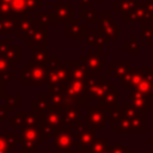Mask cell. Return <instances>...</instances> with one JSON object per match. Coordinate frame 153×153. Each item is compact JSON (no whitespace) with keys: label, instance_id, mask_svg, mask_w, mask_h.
I'll return each mask as SVG.
<instances>
[{"label":"cell","instance_id":"cell-1","mask_svg":"<svg viewBox=\"0 0 153 153\" xmlns=\"http://www.w3.org/2000/svg\"><path fill=\"white\" fill-rule=\"evenodd\" d=\"M85 84L88 100H97V103H99L110 91L115 88L114 84L110 82L108 78H87L85 80Z\"/></svg>","mask_w":153,"mask_h":153},{"label":"cell","instance_id":"cell-2","mask_svg":"<svg viewBox=\"0 0 153 153\" xmlns=\"http://www.w3.org/2000/svg\"><path fill=\"white\" fill-rule=\"evenodd\" d=\"M80 62L85 67L86 72L88 73L90 78L97 76V74L102 73L104 68H108L109 65L103 60V53L102 48H97V50H90L86 51L84 56H81Z\"/></svg>","mask_w":153,"mask_h":153},{"label":"cell","instance_id":"cell-3","mask_svg":"<svg viewBox=\"0 0 153 153\" xmlns=\"http://www.w3.org/2000/svg\"><path fill=\"white\" fill-rule=\"evenodd\" d=\"M42 134L43 137L53 139L54 135L59 129H61L63 126V117L60 111H55L53 109H49L42 115Z\"/></svg>","mask_w":153,"mask_h":153},{"label":"cell","instance_id":"cell-4","mask_svg":"<svg viewBox=\"0 0 153 153\" xmlns=\"http://www.w3.org/2000/svg\"><path fill=\"white\" fill-rule=\"evenodd\" d=\"M72 128L62 127L53 137V146L59 153H72L76 147V136L71 130Z\"/></svg>","mask_w":153,"mask_h":153},{"label":"cell","instance_id":"cell-5","mask_svg":"<svg viewBox=\"0 0 153 153\" xmlns=\"http://www.w3.org/2000/svg\"><path fill=\"white\" fill-rule=\"evenodd\" d=\"M45 79V67L44 65H38L35 62H26L24 67L20 68V82L23 85L29 84H44Z\"/></svg>","mask_w":153,"mask_h":153},{"label":"cell","instance_id":"cell-6","mask_svg":"<svg viewBox=\"0 0 153 153\" xmlns=\"http://www.w3.org/2000/svg\"><path fill=\"white\" fill-rule=\"evenodd\" d=\"M65 94L68 97L72 104L86 105L88 98L86 93V84L85 80H74L69 79L66 81L65 86Z\"/></svg>","mask_w":153,"mask_h":153},{"label":"cell","instance_id":"cell-7","mask_svg":"<svg viewBox=\"0 0 153 153\" xmlns=\"http://www.w3.org/2000/svg\"><path fill=\"white\" fill-rule=\"evenodd\" d=\"M20 38L26 42L27 47H44L49 48V27H42L38 26L36 19L33 22L32 29L25 33L20 35Z\"/></svg>","mask_w":153,"mask_h":153},{"label":"cell","instance_id":"cell-8","mask_svg":"<svg viewBox=\"0 0 153 153\" xmlns=\"http://www.w3.org/2000/svg\"><path fill=\"white\" fill-rule=\"evenodd\" d=\"M97 29L109 39L118 41L120 39V25L114 22V13L102 12L98 16Z\"/></svg>","mask_w":153,"mask_h":153},{"label":"cell","instance_id":"cell-9","mask_svg":"<svg viewBox=\"0 0 153 153\" xmlns=\"http://www.w3.org/2000/svg\"><path fill=\"white\" fill-rule=\"evenodd\" d=\"M86 121L96 128H106L109 126V109L99 103L86 105Z\"/></svg>","mask_w":153,"mask_h":153},{"label":"cell","instance_id":"cell-10","mask_svg":"<svg viewBox=\"0 0 153 153\" xmlns=\"http://www.w3.org/2000/svg\"><path fill=\"white\" fill-rule=\"evenodd\" d=\"M97 130H98V128L93 127L87 121H81L75 127L76 147L78 148H82V149H87L92 145V142L96 140Z\"/></svg>","mask_w":153,"mask_h":153},{"label":"cell","instance_id":"cell-11","mask_svg":"<svg viewBox=\"0 0 153 153\" xmlns=\"http://www.w3.org/2000/svg\"><path fill=\"white\" fill-rule=\"evenodd\" d=\"M126 24H140V27H149L152 26V19L147 13L145 1H139L135 7L131 10V12L123 19Z\"/></svg>","mask_w":153,"mask_h":153},{"label":"cell","instance_id":"cell-12","mask_svg":"<svg viewBox=\"0 0 153 153\" xmlns=\"http://www.w3.org/2000/svg\"><path fill=\"white\" fill-rule=\"evenodd\" d=\"M86 30V23H82L81 18L74 17L63 24V33L68 36L71 41H84Z\"/></svg>","mask_w":153,"mask_h":153},{"label":"cell","instance_id":"cell-13","mask_svg":"<svg viewBox=\"0 0 153 153\" xmlns=\"http://www.w3.org/2000/svg\"><path fill=\"white\" fill-rule=\"evenodd\" d=\"M54 7V23L55 24H66L69 19L76 17L75 8L71 6L68 1H55L53 4Z\"/></svg>","mask_w":153,"mask_h":153},{"label":"cell","instance_id":"cell-14","mask_svg":"<svg viewBox=\"0 0 153 153\" xmlns=\"http://www.w3.org/2000/svg\"><path fill=\"white\" fill-rule=\"evenodd\" d=\"M20 135H22V143L26 145H42L43 143V134H42V126H26L20 129Z\"/></svg>","mask_w":153,"mask_h":153},{"label":"cell","instance_id":"cell-15","mask_svg":"<svg viewBox=\"0 0 153 153\" xmlns=\"http://www.w3.org/2000/svg\"><path fill=\"white\" fill-rule=\"evenodd\" d=\"M152 102L151 99H148L147 97H145L143 94L135 92V91H130L129 92V98L127 100H124V104L139 110V111H151L152 110Z\"/></svg>","mask_w":153,"mask_h":153},{"label":"cell","instance_id":"cell-16","mask_svg":"<svg viewBox=\"0 0 153 153\" xmlns=\"http://www.w3.org/2000/svg\"><path fill=\"white\" fill-rule=\"evenodd\" d=\"M81 105L79 104H72L67 109L62 110V117H63V126L68 128H75L81 122Z\"/></svg>","mask_w":153,"mask_h":153},{"label":"cell","instance_id":"cell-17","mask_svg":"<svg viewBox=\"0 0 153 153\" xmlns=\"http://www.w3.org/2000/svg\"><path fill=\"white\" fill-rule=\"evenodd\" d=\"M84 41L90 47H96V48H103L109 44V39L98 29H87Z\"/></svg>","mask_w":153,"mask_h":153},{"label":"cell","instance_id":"cell-18","mask_svg":"<svg viewBox=\"0 0 153 153\" xmlns=\"http://www.w3.org/2000/svg\"><path fill=\"white\" fill-rule=\"evenodd\" d=\"M142 78H143L142 67L141 68H134V67H131L129 69V72L127 73V75L124 76V79L122 80L121 85H123V87L127 91H131L133 88H135L140 84V81L142 80Z\"/></svg>","mask_w":153,"mask_h":153},{"label":"cell","instance_id":"cell-19","mask_svg":"<svg viewBox=\"0 0 153 153\" xmlns=\"http://www.w3.org/2000/svg\"><path fill=\"white\" fill-rule=\"evenodd\" d=\"M0 35H19L17 16L0 17Z\"/></svg>","mask_w":153,"mask_h":153},{"label":"cell","instance_id":"cell-20","mask_svg":"<svg viewBox=\"0 0 153 153\" xmlns=\"http://www.w3.org/2000/svg\"><path fill=\"white\" fill-rule=\"evenodd\" d=\"M139 1L141 0H117L112 4L114 12L117 13L121 19H124Z\"/></svg>","mask_w":153,"mask_h":153},{"label":"cell","instance_id":"cell-21","mask_svg":"<svg viewBox=\"0 0 153 153\" xmlns=\"http://www.w3.org/2000/svg\"><path fill=\"white\" fill-rule=\"evenodd\" d=\"M60 59L59 56H50L48 62L44 65L45 67V79H44V84L47 85H51L54 82H56V71L57 67L60 65Z\"/></svg>","mask_w":153,"mask_h":153},{"label":"cell","instance_id":"cell-22","mask_svg":"<svg viewBox=\"0 0 153 153\" xmlns=\"http://www.w3.org/2000/svg\"><path fill=\"white\" fill-rule=\"evenodd\" d=\"M130 68H131V66H130V62H128V61H115L111 67L110 66L108 67V72L114 74L118 79V82L121 84Z\"/></svg>","mask_w":153,"mask_h":153},{"label":"cell","instance_id":"cell-23","mask_svg":"<svg viewBox=\"0 0 153 153\" xmlns=\"http://www.w3.org/2000/svg\"><path fill=\"white\" fill-rule=\"evenodd\" d=\"M35 18L32 17V13H23L17 16V25H18V31L20 35L27 33L32 26H33Z\"/></svg>","mask_w":153,"mask_h":153},{"label":"cell","instance_id":"cell-24","mask_svg":"<svg viewBox=\"0 0 153 153\" xmlns=\"http://www.w3.org/2000/svg\"><path fill=\"white\" fill-rule=\"evenodd\" d=\"M87 78H90V75L80 61L79 62H71V65H69V79L86 80Z\"/></svg>","mask_w":153,"mask_h":153},{"label":"cell","instance_id":"cell-25","mask_svg":"<svg viewBox=\"0 0 153 153\" xmlns=\"http://www.w3.org/2000/svg\"><path fill=\"white\" fill-rule=\"evenodd\" d=\"M4 57L11 66V68H14L17 66V62H20L22 60V47L20 45H11L7 51L4 54Z\"/></svg>","mask_w":153,"mask_h":153},{"label":"cell","instance_id":"cell-26","mask_svg":"<svg viewBox=\"0 0 153 153\" xmlns=\"http://www.w3.org/2000/svg\"><path fill=\"white\" fill-rule=\"evenodd\" d=\"M16 76L17 74L11 71V66L8 65L6 59L4 56H0V82H4V84L10 82Z\"/></svg>","mask_w":153,"mask_h":153},{"label":"cell","instance_id":"cell-27","mask_svg":"<svg viewBox=\"0 0 153 153\" xmlns=\"http://www.w3.org/2000/svg\"><path fill=\"white\" fill-rule=\"evenodd\" d=\"M98 16H99V12L96 6H90V7L81 6L80 7V18L85 19L86 24H97Z\"/></svg>","mask_w":153,"mask_h":153},{"label":"cell","instance_id":"cell-28","mask_svg":"<svg viewBox=\"0 0 153 153\" xmlns=\"http://www.w3.org/2000/svg\"><path fill=\"white\" fill-rule=\"evenodd\" d=\"M50 109V100L48 94H38L36 99L32 100V110L43 115L45 111Z\"/></svg>","mask_w":153,"mask_h":153},{"label":"cell","instance_id":"cell-29","mask_svg":"<svg viewBox=\"0 0 153 153\" xmlns=\"http://www.w3.org/2000/svg\"><path fill=\"white\" fill-rule=\"evenodd\" d=\"M49 48L44 47H33L32 48V54H31V60L35 63L38 65H45L49 60V54H48Z\"/></svg>","mask_w":153,"mask_h":153},{"label":"cell","instance_id":"cell-30","mask_svg":"<svg viewBox=\"0 0 153 153\" xmlns=\"http://www.w3.org/2000/svg\"><path fill=\"white\" fill-rule=\"evenodd\" d=\"M99 104H103L104 106H106L108 109L115 108L117 105H120V91L117 88H114L112 91H110L100 102Z\"/></svg>","mask_w":153,"mask_h":153},{"label":"cell","instance_id":"cell-31","mask_svg":"<svg viewBox=\"0 0 153 153\" xmlns=\"http://www.w3.org/2000/svg\"><path fill=\"white\" fill-rule=\"evenodd\" d=\"M109 145H110V142H109L108 137H100V139H96L92 142V145L85 151H86V153H100V152L105 151Z\"/></svg>","mask_w":153,"mask_h":153},{"label":"cell","instance_id":"cell-32","mask_svg":"<svg viewBox=\"0 0 153 153\" xmlns=\"http://www.w3.org/2000/svg\"><path fill=\"white\" fill-rule=\"evenodd\" d=\"M124 50L127 53H129V55L131 57H134L136 55V53L140 50V43L135 35H130L129 38L124 41Z\"/></svg>","mask_w":153,"mask_h":153},{"label":"cell","instance_id":"cell-33","mask_svg":"<svg viewBox=\"0 0 153 153\" xmlns=\"http://www.w3.org/2000/svg\"><path fill=\"white\" fill-rule=\"evenodd\" d=\"M24 122H25V126H37V124H41L42 122V115L38 114L37 111L35 110H30V111H25L24 112Z\"/></svg>","mask_w":153,"mask_h":153},{"label":"cell","instance_id":"cell-34","mask_svg":"<svg viewBox=\"0 0 153 153\" xmlns=\"http://www.w3.org/2000/svg\"><path fill=\"white\" fill-rule=\"evenodd\" d=\"M24 112L25 111L16 110L14 115H11V117H10V127L11 128H17V129L24 128V126H25V122H24Z\"/></svg>","mask_w":153,"mask_h":153},{"label":"cell","instance_id":"cell-35","mask_svg":"<svg viewBox=\"0 0 153 153\" xmlns=\"http://www.w3.org/2000/svg\"><path fill=\"white\" fill-rule=\"evenodd\" d=\"M5 105L8 110L13 111L22 104V96L20 94H6L5 98Z\"/></svg>","mask_w":153,"mask_h":153},{"label":"cell","instance_id":"cell-36","mask_svg":"<svg viewBox=\"0 0 153 153\" xmlns=\"http://www.w3.org/2000/svg\"><path fill=\"white\" fill-rule=\"evenodd\" d=\"M35 19H36L38 26L49 27V24H53V23H54V13L42 12V13H38Z\"/></svg>","mask_w":153,"mask_h":153},{"label":"cell","instance_id":"cell-37","mask_svg":"<svg viewBox=\"0 0 153 153\" xmlns=\"http://www.w3.org/2000/svg\"><path fill=\"white\" fill-rule=\"evenodd\" d=\"M5 136H6V139H7V142H8V145H10V148H11L12 151L16 149L19 143L23 142L20 131H7V133H5Z\"/></svg>","mask_w":153,"mask_h":153},{"label":"cell","instance_id":"cell-38","mask_svg":"<svg viewBox=\"0 0 153 153\" xmlns=\"http://www.w3.org/2000/svg\"><path fill=\"white\" fill-rule=\"evenodd\" d=\"M13 16H19L23 13H27L26 11V0H11L10 2Z\"/></svg>","mask_w":153,"mask_h":153},{"label":"cell","instance_id":"cell-39","mask_svg":"<svg viewBox=\"0 0 153 153\" xmlns=\"http://www.w3.org/2000/svg\"><path fill=\"white\" fill-rule=\"evenodd\" d=\"M140 33H141L142 39L146 42V45L151 47L152 43H153V27L152 26H149V27H141Z\"/></svg>","mask_w":153,"mask_h":153},{"label":"cell","instance_id":"cell-40","mask_svg":"<svg viewBox=\"0 0 153 153\" xmlns=\"http://www.w3.org/2000/svg\"><path fill=\"white\" fill-rule=\"evenodd\" d=\"M43 6V0H26V11L27 13H37L38 10Z\"/></svg>","mask_w":153,"mask_h":153},{"label":"cell","instance_id":"cell-41","mask_svg":"<svg viewBox=\"0 0 153 153\" xmlns=\"http://www.w3.org/2000/svg\"><path fill=\"white\" fill-rule=\"evenodd\" d=\"M109 149H110V153H130L129 148L120 143H110Z\"/></svg>","mask_w":153,"mask_h":153},{"label":"cell","instance_id":"cell-42","mask_svg":"<svg viewBox=\"0 0 153 153\" xmlns=\"http://www.w3.org/2000/svg\"><path fill=\"white\" fill-rule=\"evenodd\" d=\"M11 151L5 133H0V153H11Z\"/></svg>","mask_w":153,"mask_h":153},{"label":"cell","instance_id":"cell-43","mask_svg":"<svg viewBox=\"0 0 153 153\" xmlns=\"http://www.w3.org/2000/svg\"><path fill=\"white\" fill-rule=\"evenodd\" d=\"M5 16H13L12 8H11V5L8 2L0 0V17H5Z\"/></svg>","mask_w":153,"mask_h":153},{"label":"cell","instance_id":"cell-44","mask_svg":"<svg viewBox=\"0 0 153 153\" xmlns=\"http://www.w3.org/2000/svg\"><path fill=\"white\" fill-rule=\"evenodd\" d=\"M10 39H0V56H4V54L7 51V49L11 47Z\"/></svg>","mask_w":153,"mask_h":153},{"label":"cell","instance_id":"cell-45","mask_svg":"<svg viewBox=\"0 0 153 153\" xmlns=\"http://www.w3.org/2000/svg\"><path fill=\"white\" fill-rule=\"evenodd\" d=\"M7 117H11V110H8L6 105H0V122H4Z\"/></svg>","mask_w":153,"mask_h":153},{"label":"cell","instance_id":"cell-46","mask_svg":"<svg viewBox=\"0 0 153 153\" xmlns=\"http://www.w3.org/2000/svg\"><path fill=\"white\" fill-rule=\"evenodd\" d=\"M20 153H37V148H36V146H32V145L22 143Z\"/></svg>","mask_w":153,"mask_h":153},{"label":"cell","instance_id":"cell-47","mask_svg":"<svg viewBox=\"0 0 153 153\" xmlns=\"http://www.w3.org/2000/svg\"><path fill=\"white\" fill-rule=\"evenodd\" d=\"M145 5H146V10H147L148 16L153 20V0H146L145 1Z\"/></svg>","mask_w":153,"mask_h":153},{"label":"cell","instance_id":"cell-48","mask_svg":"<svg viewBox=\"0 0 153 153\" xmlns=\"http://www.w3.org/2000/svg\"><path fill=\"white\" fill-rule=\"evenodd\" d=\"M78 1H79L80 6H85V7H90V6H92V4L94 2L93 0H78Z\"/></svg>","mask_w":153,"mask_h":153},{"label":"cell","instance_id":"cell-49","mask_svg":"<svg viewBox=\"0 0 153 153\" xmlns=\"http://www.w3.org/2000/svg\"><path fill=\"white\" fill-rule=\"evenodd\" d=\"M6 93H5V84L0 82V100H4Z\"/></svg>","mask_w":153,"mask_h":153},{"label":"cell","instance_id":"cell-50","mask_svg":"<svg viewBox=\"0 0 153 153\" xmlns=\"http://www.w3.org/2000/svg\"><path fill=\"white\" fill-rule=\"evenodd\" d=\"M146 142H147V143L153 148V133H152V135H151L149 137H147V139H146Z\"/></svg>","mask_w":153,"mask_h":153},{"label":"cell","instance_id":"cell-51","mask_svg":"<svg viewBox=\"0 0 153 153\" xmlns=\"http://www.w3.org/2000/svg\"><path fill=\"white\" fill-rule=\"evenodd\" d=\"M72 153H86V151L85 149H82V148H78V147H75L74 149H73V152Z\"/></svg>","mask_w":153,"mask_h":153},{"label":"cell","instance_id":"cell-52","mask_svg":"<svg viewBox=\"0 0 153 153\" xmlns=\"http://www.w3.org/2000/svg\"><path fill=\"white\" fill-rule=\"evenodd\" d=\"M100 153H110V149H109V146H108V148H106L105 151H103V152H100Z\"/></svg>","mask_w":153,"mask_h":153},{"label":"cell","instance_id":"cell-53","mask_svg":"<svg viewBox=\"0 0 153 153\" xmlns=\"http://www.w3.org/2000/svg\"><path fill=\"white\" fill-rule=\"evenodd\" d=\"M93 1H94V2H102L103 0H93Z\"/></svg>","mask_w":153,"mask_h":153},{"label":"cell","instance_id":"cell-54","mask_svg":"<svg viewBox=\"0 0 153 153\" xmlns=\"http://www.w3.org/2000/svg\"><path fill=\"white\" fill-rule=\"evenodd\" d=\"M152 98H153V92H152Z\"/></svg>","mask_w":153,"mask_h":153}]
</instances>
